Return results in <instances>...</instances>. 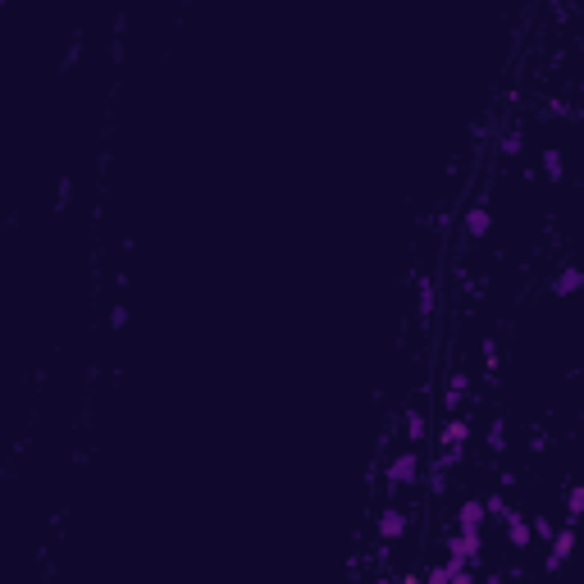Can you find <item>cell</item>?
<instances>
[{
  "label": "cell",
  "instance_id": "6da1fadb",
  "mask_svg": "<svg viewBox=\"0 0 584 584\" xmlns=\"http://www.w3.org/2000/svg\"><path fill=\"white\" fill-rule=\"evenodd\" d=\"M416 470H420V452H416V448H407V452L388 466V484H393V488L411 484V479H416Z\"/></svg>",
  "mask_w": 584,
  "mask_h": 584
},
{
  "label": "cell",
  "instance_id": "7a4b0ae2",
  "mask_svg": "<svg viewBox=\"0 0 584 584\" xmlns=\"http://www.w3.org/2000/svg\"><path fill=\"white\" fill-rule=\"evenodd\" d=\"M402 534H407V511L388 507L384 516H379V539H384V543H393V539H402Z\"/></svg>",
  "mask_w": 584,
  "mask_h": 584
},
{
  "label": "cell",
  "instance_id": "3957f363",
  "mask_svg": "<svg viewBox=\"0 0 584 584\" xmlns=\"http://www.w3.org/2000/svg\"><path fill=\"white\" fill-rule=\"evenodd\" d=\"M466 393H470V375L466 370H452V379H448V397H443V407L448 411H457L466 402Z\"/></svg>",
  "mask_w": 584,
  "mask_h": 584
},
{
  "label": "cell",
  "instance_id": "277c9868",
  "mask_svg": "<svg viewBox=\"0 0 584 584\" xmlns=\"http://www.w3.org/2000/svg\"><path fill=\"white\" fill-rule=\"evenodd\" d=\"M488 229H493L488 206H470V210H466V233H470V238H488Z\"/></svg>",
  "mask_w": 584,
  "mask_h": 584
},
{
  "label": "cell",
  "instance_id": "5b68a950",
  "mask_svg": "<svg viewBox=\"0 0 584 584\" xmlns=\"http://www.w3.org/2000/svg\"><path fill=\"white\" fill-rule=\"evenodd\" d=\"M479 525H484V502H466L461 516H457V529H466V534H479Z\"/></svg>",
  "mask_w": 584,
  "mask_h": 584
},
{
  "label": "cell",
  "instance_id": "8992f818",
  "mask_svg": "<svg viewBox=\"0 0 584 584\" xmlns=\"http://www.w3.org/2000/svg\"><path fill=\"white\" fill-rule=\"evenodd\" d=\"M452 557H461V562L479 557V534H466V529H457V539H452Z\"/></svg>",
  "mask_w": 584,
  "mask_h": 584
},
{
  "label": "cell",
  "instance_id": "52a82bcc",
  "mask_svg": "<svg viewBox=\"0 0 584 584\" xmlns=\"http://www.w3.org/2000/svg\"><path fill=\"white\" fill-rule=\"evenodd\" d=\"M507 534H511V543H516V548H529V525H525V516H520V511H507Z\"/></svg>",
  "mask_w": 584,
  "mask_h": 584
},
{
  "label": "cell",
  "instance_id": "ba28073f",
  "mask_svg": "<svg viewBox=\"0 0 584 584\" xmlns=\"http://www.w3.org/2000/svg\"><path fill=\"white\" fill-rule=\"evenodd\" d=\"M580 283H584V274H580V269H571V265H566L562 274H557V283H552V292H557V297H571V292H575V287H580Z\"/></svg>",
  "mask_w": 584,
  "mask_h": 584
},
{
  "label": "cell",
  "instance_id": "9c48e42d",
  "mask_svg": "<svg viewBox=\"0 0 584 584\" xmlns=\"http://www.w3.org/2000/svg\"><path fill=\"white\" fill-rule=\"evenodd\" d=\"M420 439H425V411H420V407H411V411H407V443L416 448Z\"/></svg>",
  "mask_w": 584,
  "mask_h": 584
},
{
  "label": "cell",
  "instance_id": "30bf717a",
  "mask_svg": "<svg viewBox=\"0 0 584 584\" xmlns=\"http://www.w3.org/2000/svg\"><path fill=\"white\" fill-rule=\"evenodd\" d=\"M571 543H575V534L566 529V534H557V543H552V557H548V571H557V566L566 562V552H571Z\"/></svg>",
  "mask_w": 584,
  "mask_h": 584
},
{
  "label": "cell",
  "instance_id": "8fae6325",
  "mask_svg": "<svg viewBox=\"0 0 584 584\" xmlns=\"http://www.w3.org/2000/svg\"><path fill=\"white\" fill-rule=\"evenodd\" d=\"M434 297H439L434 278H420V320H430V315H434Z\"/></svg>",
  "mask_w": 584,
  "mask_h": 584
},
{
  "label": "cell",
  "instance_id": "7c38bea8",
  "mask_svg": "<svg viewBox=\"0 0 584 584\" xmlns=\"http://www.w3.org/2000/svg\"><path fill=\"white\" fill-rule=\"evenodd\" d=\"M543 174H548L552 183L562 178V151H557V146H548V151H543Z\"/></svg>",
  "mask_w": 584,
  "mask_h": 584
},
{
  "label": "cell",
  "instance_id": "4fadbf2b",
  "mask_svg": "<svg viewBox=\"0 0 584 584\" xmlns=\"http://www.w3.org/2000/svg\"><path fill=\"white\" fill-rule=\"evenodd\" d=\"M507 511L511 507H507V497H502V493H488L484 497V516H507Z\"/></svg>",
  "mask_w": 584,
  "mask_h": 584
},
{
  "label": "cell",
  "instance_id": "5bb4252c",
  "mask_svg": "<svg viewBox=\"0 0 584 584\" xmlns=\"http://www.w3.org/2000/svg\"><path fill=\"white\" fill-rule=\"evenodd\" d=\"M461 439H466V420H452V425L443 430V443H448V448H461Z\"/></svg>",
  "mask_w": 584,
  "mask_h": 584
},
{
  "label": "cell",
  "instance_id": "9a60e30c",
  "mask_svg": "<svg viewBox=\"0 0 584 584\" xmlns=\"http://www.w3.org/2000/svg\"><path fill=\"white\" fill-rule=\"evenodd\" d=\"M584 507V488H571V497H566V520H575Z\"/></svg>",
  "mask_w": 584,
  "mask_h": 584
},
{
  "label": "cell",
  "instance_id": "2e32d148",
  "mask_svg": "<svg viewBox=\"0 0 584 584\" xmlns=\"http://www.w3.org/2000/svg\"><path fill=\"white\" fill-rule=\"evenodd\" d=\"M520 146H525V137H520V128H511L507 137H502V151H507V155H520Z\"/></svg>",
  "mask_w": 584,
  "mask_h": 584
},
{
  "label": "cell",
  "instance_id": "e0dca14e",
  "mask_svg": "<svg viewBox=\"0 0 584 584\" xmlns=\"http://www.w3.org/2000/svg\"><path fill=\"white\" fill-rule=\"evenodd\" d=\"M502 443H507V425L493 420V430H488V448H502Z\"/></svg>",
  "mask_w": 584,
  "mask_h": 584
},
{
  "label": "cell",
  "instance_id": "ac0fdd59",
  "mask_svg": "<svg viewBox=\"0 0 584 584\" xmlns=\"http://www.w3.org/2000/svg\"><path fill=\"white\" fill-rule=\"evenodd\" d=\"M375 584H393V580H375Z\"/></svg>",
  "mask_w": 584,
  "mask_h": 584
},
{
  "label": "cell",
  "instance_id": "d6986e66",
  "mask_svg": "<svg viewBox=\"0 0 584 584\" xmlns=\"http://www.w3.org/2000/svg\"><path fill=\"white\" fill-rule=\"evenodd\" d=\"M484 584H502V580H484Z\"/></svg>",
  "mask_w": 584,
  "mask_h": 584
}]
</instances>
